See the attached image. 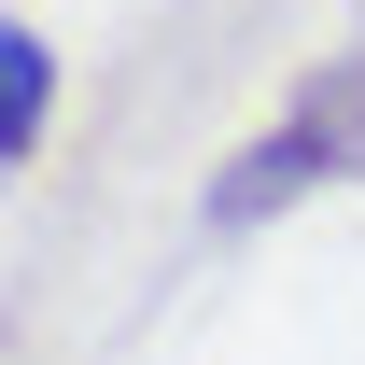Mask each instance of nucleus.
<instances>
[{"instance_id": "f03ea898", "label": "nucleus", "mask_w": 365, "mask_h": 365, "mask_svg": "<svg viewBox=\"0 0 365 365\" xmlns=\"http://www.w3.org/2000/svg\"><path fill=\"white\" fill-rule=\"evenodd\" d=\"M43 113H56V56L0 14V169H14V155H43Z\"/></svg>"}, {"instance_id": "f257e3e1", "label": "nucleus", "mask_w": 365, "mask_h": 365, "mask_svg": "<svg viewBox=\"0 0 365 365\" xmlns=\"http://www.w3.org/2000/svg\"><path fill=\"white\" fill-rule=\"evenodd\" d=\"M323 182H365V43L323 56L309 85L211 169V225L239 239V225H267V211H295V197H323Z\"/></svg>"}]
</instances>
